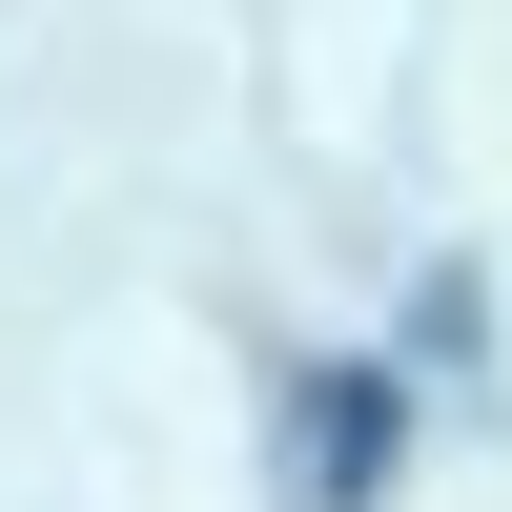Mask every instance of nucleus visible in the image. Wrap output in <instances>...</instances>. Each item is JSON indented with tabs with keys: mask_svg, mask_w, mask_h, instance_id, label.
Here are the masks:
<instances>
[{
	"mask_svg": "<svg viewBox=\"0 0 512 512\" xmlns=\"http://www.w3.org/2000/svg\"><path fill=\"white\" fill-rule=\"evenodd\" d=\"M287 451H308V512H369V492L410 472V390H390V369H308Z\"/></svg>",
	"mask_w": 512,
	"mask_h": 512,
	"instance_id": "obj_1",
	"label": "nucleus"
}]
</instances>
